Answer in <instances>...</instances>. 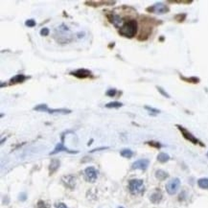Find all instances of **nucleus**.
<instances>
[{
  "label": "nucleus",
  "mask_w": 208,
  "mask_h": 208,
  "mask_svg": "<svg viewBox=\"0 0 208 208\" xmlns=\"http://www.w3.org/2000/svg\"><path fill=\"white\" fill-rule=\"evenodd\" d=\"M137 22L135 19H130L124 23L123 26L118 30V33L120 36H124V38L127 39H132L137 33Z\"/></svg>",
  "instance_id": "nucleus-1"
},
{
  "label": "nucleus",
  "mask_w": 208,
  "mask_h": 208,
  "mask_svg": "<svg viewBox=\"0 0 208 208\" xmlns=\"http://www.w3.org/2000/svg\"><path fill=\"white\" fill-rule=\"evenodd\" d=\"M129 190L132 195L141 194L144 191V181L142 179H132L129 181Z\"/></svg>",
  "instance_id": "nucleus-2"
},
{
  "label": "nucleus",
  "mask_w": 208,
  "mask_h": 208,
  "mask_svg": "<svg viewBox=\"0 0 208 208\" xmlns=\"http://www.w3.org/2000/svg\"><path fill=\"white\" fill-rule=\"evenodd\" d=\"M176 127L179 129V130L181 132V134H182V136H183L186 140L190 141L191 143L195 144V145H197V144H200V146H204L203 144H201V142L197 138V137H195L193 134L191 133L188 130H186L184 127L180 126V125H176Z\"/></svg>",
  "instance_id": "nucleus-3"
},
{
  "label": "nucleus",
  "mask_w": 208,
  "mask_h": 208,
  "mask_svg": "<svg viewBox=\"0 0 208 208\" xmlns=\"http://www.w3.org/2000/svg\"><path fill=\"white\" fill-rule=\"evenodd\" d=\"M147 12L149 13H159V15H162V13H166L170 11L168 6H166L163 3H155L154 5H152L150 7H148L146 9Z\"/></svg>",
  "instance_id": "nucleus-4"
},
{
  "label": "nucleus",
  "mask_w": 208,
  "mask_h": 208,
  "mask_svg": "<svg viewBox=\"0 0 208 208\" xmlns=\"http://www.w3.org/2000/svg\"><path fill=\"white\" fill-rule=\"evenodd\" d=\"M180 187V180L179 179H173L170 181H168V183L166 184V191L169 195H174L177 191H179Z\"/></svg>",
  "instance_id": "nucleus-5"
},
{
  "label": "nucleus",
  "mask_w": 208,
  "mask_h": 208,
  "mask_svg": "<svg viewBox=\"0 0 208 208\" xmlns=\"http://www.w3.org/2000/svg\"><path fill=\"white\" fill-rule=\"evenodd\" d=\"M85 177L88 182H95L98 177V172L94 167H87L85 170Z\"/></svg>",
  "instance_id": "nucleus-6"
},
{
  "label": "nucleus",
  "mask_w": 208,
  "mask_h": 208,
  "mask_svg": "<svg viewBox=\"0 0 208 208\" xmlns=\"http://www.w3.org/2000/svg\"><path fill=\"white\" fill-rule=\"evenodd\" d=\"M71 75L75 76L76 78L78 79H86V78H90L92 77V72L90 71L88 69H85V68H80V69H77L75 71H72Z\"/></svg>",
  "instance_id": "nucleus-7"
},
{
  "label": "nucleus",
  "mask_w": 208,
  "mask_h": 208,
  "mask_svg": "<svg viewBox=\"0 0 208 208\" xmlns=\"http://www.w3.org/2000/svg\"><path fill=\"white\" fill-rule=\"evenodd\" d=\"M149 165H150L149 159H139V160H136L135 162L132 163V169L145 171V170H147V168L149 167Z\"/></svg>",
  "instance_id": "nucleus-8"
},
{
  "label": "nucleus",
  "mask_w": 208,
  "mask_h": 208,
  "mask_svg": "<svg viewBox=\"0 0 208 208\" xmlns=\"http://www.w3.org/2000/svg\"><path fill=\"white\" fill-rule=\"evenodd\" d=\"M63 141H64V135L62 134V143L57 144L56 148L54 149L53 152L50 153V154H56V153H58L60 152H62V151H63V152H67L69 153H78V151H70V150L67 149V148H65L64 145H63Z\"/></svg>",
  "instance_id": "nucleus-9"
},
{
  "label": "nucleus",
  "mask_w": 208,
  "mask_h": 208,
  "mask_svg": "<svg viewBox=\"0 0 208 208\" xmlns=\"http://www.w3.org/2000/svg\"><path fill=\"white\" fill-rule=\"evenodd\" d=\"M107 18L109 19V22L112 23V24L116 27V28H121L123 26L124 20L120 18V15H114V13H110V15H107Z\"/></svg>",
  "instance_id": "nucleus-10"
},
{
  "label": "nucleus",
  "mask_w": 208,
  "mask_h": 208,
  "mask_svg": "<svg viewBox=\"0 0 208 208\" xmlns=\"http://www.w3.org/2000/svg\"><path fill=\"white\" fill-rule=\"evenodd\" d=\"M62 181L64 183V185L66 187L70 188V189H73L75 187V183H76V179L73 176H65L62 177Z\"/></svg>",
  "instance_id": "nucleus-11"
},
{
  "label": "nucleus",
  "mask_w": 208,
  "mask_h": 208,
  "mask_svg": "<svg viewBox=\"0 0 208 208\" xmlns=\"http://www.w3.org/2000/svg\"><path fill=\"white\" fill-rule=\"evenodd\" d=\"M85 4L88 6H94V7H99V6H111L116 3V1H85Z\"/></svg>",
  "instance_id": "nucleus-12"
},
{
  "label": "nucleus",
  "mask_w": 208,
  "mask_h": 208,
  "mask_svg": "<svg viewBox=\"0 0 208 208\" xmlns=\"http://www.w3.org/2000/svg\"><path fill=\"white\" fill-rule=\"evenodd\" d=\"M28 79V77L23 75V74H18V75L13 76V78L10 80L11 83H23Z\"/></svg>",
  "instance_id": "nucleus-13"
},
{
  "label": "nucleus",
  "mask_w": 208,
  "mask_h": 208,
  "mask_svg": "<svg viewBox=\"0 0 208 208\" xmlns=\"http://www.w3.org/2000/svg\"><path fill=\"white\" fill-rule=\"evenodd\" d=\"M47 112L48 113H59V114H70L72 112V110L67 109H47Z\"/></svg>",
  "instance_id": "nucleus-14"
},
{
  "label": "nucleus",
  "mask_w": 208,
  "mask_h": 208,
  "mask_svg": "<svg viewBox=\"0 0 208 208\" xmlns=\"http://www.w3.org/2000/svg\"><path fill=\"white\" fill-rule=\"evenodd\" d=\"M150 199L153 203H158L160 202V200H162V194H161L159 191H155V192L151 195Z\"/></svg>",
  "instance_id": "nucleus-15"
},
{
  "label": "nucleus",
  "mask_w": 208,
  "mask_h": 208,
  "mask_svg": "<svg viewBox=\"0 0 208 208\" xmlns=\"http://www.w3.org/2000/svg\"><path fill=\"white\" fill-rule=\"evenodd\" d=\"M59 167H60V161L58 159H53L51 161V163H50V167H49L50 174H52L54 172H56Z\"/></svg>",
  "instance_id": "nucleus-16"
},
{
  "label": "nucleus",
  "mask_w": 208,
  "mask_h": 208,
  "mask_svg": "<svg viewBox=\"0 0 208 208\" xmlns=\"http://www.w3.org/2000/svg\"><path fill=\"white\" fill-rule=\"evenodd\" d=\"M168 174L166 172H164L163 170H157L156 172H155V176H156V179H159V180H164V179H166L167 177H168Z\"/></svg>",
  "instance_id": "nucleus-17"
},
{
  "label": "nucleus",
  "mask_w": 208,
  "mask_h": 208,
  "mask_svg": "<svg viewBox=\"0 0 208 208\" xmlns=\"http://www.w3.org/2000/svg\"><path fill=\"white\" fill-rule=\"evenodd\" d=\"M123 106V104L120 103V102H110V103H107L106 105V109H119V107H122Z\"/></svg>",
  "instance_id": "nucleus-18"
},
{
  "label": "nucleus",
  "mask_w": 208,
  "mask_h": 208,
  "mask_svg": "<svg viewBox=\"0 0 208 208\" xmlns=\"http://www.w3.org/2000/svg\"><path fill=\"white\" fill-rule=\"evenodd\" d=\"M197 185L201 189H208V179L204 177V179H200L197 180Z\"/></svg>",
  "instance_id": "nucleus-19"
},
{
  "label": "nucleus",
  "mask_w": 208,
  "mask_h": 208,
  "mask_svg": "<svg viewBox=\"0 0 208 208\" xmlns=\"http://www.w3.org/2000/svg\"><path fill=\"white\" fill-rule=\"evenodd\" d=\"M169 159H170V156L168 155L166 153H160L158 155H157V160L161 163H165Z\"/></svg>",
  "instance_id": "nucleus-20"
},
{
  "label": "nucleus",
  "mask_w": 208,
  "mask_h": 208,
  "mask_svg": "<svg viewBox=\"0 0 208 208\" xmlns=\"http://www.w3.org/2000/svg\"><path fill=\"white\" fill-rule=\"evenodd\" d=\"M120 154L123 157H126V158H130L133 155V152L130 149H124L120 152Z\"/></svg>",
  "instance_id": "nucleus-21"
},
{
  "label": "nucleus",
  "mask_w": 208,
  "mask_h": 208,
  "mask_svg": "<svg viewBox=\"0 0 208 208\" xmlns=\"http://www.w3.org/2000/svg\"><path fill=\"white\" fill-rule=\"evenodd\" d=\"M36 111H41V112H47V109H48V106L46 104H39V105L36 106L33 109Z\"/></svg>",
  "instance_id": "nucleus-22"
},
{
  "label": "nucleus",
  "mask_w": 208,
  "mask_h": 208,
  "mask_svg": "<svg viewBox=\"0 0 208 208\" xmlns=\"http://www.w3.org/2000/svg\"><path fill=\"white\" fill-rule=\"evenodd\" d=\"M180 79L185 81L187 83H200V79L197 78V77H191V78H186V77H183L180 75Z\"/></svg>",
  "instance_id": "nucleus-23"
},
{
  "label": "nucleus",
  "mask_w": 208,
  "mask_h": 208,
  "mask_svg": "<svg viewBox=\"0 0 208 208\" xmlns=\"http://www.w3.org/2000/svg\"><path fill=\"white\" fill-rule=\"evenodd\" d=\"M145 109H147L148 111L152 114H158L160 112L159 109H153L152 106H145Z\"/></svg>",
  "instance_id": "nucleus-24"
},
{
  "label": "nucleus",
  "mask_w": 208,
  "mask_h": 208,
  "mask_svg": "<svg viewBox=\"0 0 208 208\" xmlns=\"http://www.w3.org/2000/svg\"><path fill=\"white\" fill-rule=\"evenodd\" d=\"M186 18V13H179V15H176L174 16V19L177 20L179 22H182L184 21V19Z\"/></svg>",
  "instance_id": "nucleus-25"
},
{
  "label": "nucleus",
  "mask_w": 208,
  "mask_h": 208,
  "mask_svg": "<svg viewBox=\"0 0 208 208\" xmlns=\"http://www.w3.org/2000/svg\"><path fill=\"white\" fill-rule=\"evenodd\" d=\"M117 94V89L115 88H110L106 92V95L109 97H114Z\"/></svg>",
  "instance_id": "nucleus-26"
},
{
  "label": "nucleus",
  "mask_w": 208,
  "mask_h": 208,
  "mask_svg": "<svg viewBox=\"0 0 208 208\" xmlns=\"http://www.w3.org/2000/svg\"><path fill=\"white\" fill-rule=\"evenodd\" d=\"M25 25L27 27H30V28H33V27H35L36 26V21H35V19H27L26 21H25Z\"/></svg>",
  "instance_id": "nucleus-27"
},
{
  "label": "nucleus",
  "mask_w": 208,
  "mask_h": 208,
  "mask_svg": "<svg viewBox=\"0 0 208 208\" xmlns=\"http://www.w3.org/2000/svg\"><path fill=\"white\" fill-rule=\"evenodd\" d=\"M156 88H157V90H158V92L161 94V95H163L164 97H166V98H171V96L169 95V94H168L165 90H164L162 87H160V86H156Z\"/></svg>",
  "instance_id": "nucleus-28"
},
{
  "label": "nucleus",
  "mask_w": 208,
  "mask_h": 208,
  "mask_svg": "<svg viewBox=\"0 0 208 208\" xmlns=\"http://www.w3.org/2000/svg\"><path fill=\"white\" fill-rule=\"evenodd\" d=\"M49 33H50L49 29H48V28H46V27H44V28H42L41 30H40V32H39L40 36H48V35H49Z\"/></svg>",
  "instance_id": "nucleus-29"
},
{
  "label": "nucleus",
  "mask_w": 208,
  "mask_h": 208,
  "mask_svg": "<svg viewBox=\"0 0 208 208\" xmlns=\"http://www.w3.org/2000/svg\"><path fill=\"white\" fill-rule=\"evenodd\" d=\"M150 146L152 147H155V148H161V144L158 142H153V141H151V142H148Z\"/></svg>",
  "instance_id": "nucleus-30"
},
{
  "label": "nucleus",
  "mask_w": 208,
  "mask_h": 208,
  "mask_svg": "<svg viewBox=\"0 0 208 208\" xmlns=\"http://www.w3.org/2000/svg\"><path fill=\"white\" fill-rule=\"evenodd\" d=\"M169 3H181V4H191L193 1H168Z\"/></svg>",
  "instance_id": "nucleus-31"
},
{
  "label": "nucleus",
  "mask_w": 208,
  "mask_h": 208,
  "mask_svg": "<svg viewBox=\"0 0 208 208\" xmlns=\"http://www.w3.org/2000/svg\"><path fill=\"white\" fill-rule=\"evenodd\" d=\"M56 208H67V206L65 205L64 203H62V202H60V203H58L57 204V206H56Z\"/></svg>",
  "instance_id": "nucleus-32"
},
{
  "label": "nucleus",
  "mask_w": 208,
  "mask_h": 208,
  "mask_svg": "<svg viewBox=\"0 0 208 208\" xmlns=\"http://www.w3.org/2000/svg\"><path fill=\"white\" fill-rule=\"evenodd\" d=\"M19 200H26V194H25V193L20 194V195H19Z\"/></svg>",
  "instance_id": "nucleus-33"
},
{
  "label": "nucleus",
  "mask_w": 208,
  "mask_h": 208,
  "mask_svg": "<svg viewBox=\"0 0 208 208\" xmlns=\"http://www.w3.org/2000/svg\"><path fill=\"white\" fill-rule=\"evenodd\" d=\"M118 208H124V207H122V206H120V207H118Z\"/></svg>",
  "instance_id": "nucleus-34"
},
{
  "label": "nucleus",
  "mask_w": 208,
  "mask_h": 208,
  "mask_svg": "<svg viewBox=\"0 0 208 208\" xmlns=\"http://www.w3.org/2000/svg\"><path fill=\"white\" fill-rule=\"evenodd\" d=\"M207 156H208V153H207Z\"/></svg>",
  "instance_id": "nucleus-35"
}]
</instances>
